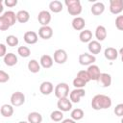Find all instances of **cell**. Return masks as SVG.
Listing matches in <instances>:
<instances>
[{
	"label": "cell",
	"mask_w": 123,
	"mask_h": 123,
	"mask_svg": "<svg viewBox=\"0 0 123 123\" xmlns=\"http://www.w3.org/2000/svg\"><path fill=\"white\" fill-rule=\"evenodd\" d=\"M111 106V100L109 96L103 94H97L92 98L91 107L96 111L102 109H109Z\"/></svg>",
	"instance_id": "6da1fadb"
},
{
	"label": "cell",
	"mask_w": 123,
	"mask_h": 123,
	"mask_svg": "<svg viewBox=\"0 0 123 123\" xmlns=\"http://www.w3.org/2000/svg\"><path fill=\"white\" fill-rule=\"evenodd\" d=\"M67 12L71 15H79L82 12V6L79 0H65Z\"/></svg>",
	"instance_id": "7a4b0ae2"
},
{
	"label": "cell",
	"mask_w": 123,
	"mask_h": 123,
	"mask_svg": "<svg viewBox=\"0 0 123 123\" xmlns=\"http://www.w3.org/2000/svg\"><path fill=\"white\" fill-rule=\"evenodd\" d=\"M69 94V86L65 83H61L57 85L55 87V95L61 99V98H66L67 95Z\"/></svg>",
	"instance_id": "3957f363"
},
{
	"label": "cell",
	"mask_w": 123,
	"mask_h": 123,
	"mask_svg": "<svg viewBox=\"0 0 123 123\" xmlns=\"http://www.w3.org/2000/svg\"><path fill=\"white\" fill-rule=\"evenodd\" d=\"M25 102V96L22 92L20 91H15L14 93L12 94L11 96V103L14 107H19L23 105Z\"/></svg>",
	"instance_id": "277c9868"
},
{
	"label": "cell",
	"mask_w": 123,
	"mask_h": 123,
	"mask_svg": "<svg viewBox=\"0 0 123 123\" xmlns=\"http://www.w3.org/2000/svg\"><path fill=\"white\" fill-rule=\"evenodd\" d=\"M0 19L3 20L5 23H7L10 27L12 26V25L15 23V21L17 20L16 14H15L13 12H12V11H8V12H4V13L0 16Z\"/></svg>",
	"instance_id": "5b68a950"
},
{
	"label": "cell",
	"mask_w": 123,
	"mask_h": 123,
	"mask_svg": "<svg viewBox=\"0 0 123 123\" xmlns=\"http://www.w3.org/2000/svg\"><path fill=\"white\" fill-rule=\"evenodd\" d=\"M110 11L113 14H118L123 11V0H111Z\"/></svg>",
	"instance_id": "8992f818"
},
{
	"label": "cell",
	"mask_w": 123,
	"mask_h": 123,
	"mask_svg": "<svg viewBox=\"0 0 123 123\" xmlns=\"http://www.w3.org/2000/svg\"><path fill=\"white\" fill-rule=\"evenodd\" d=\"M67 60V54L62 49H58L54 53V61L59 64H63Z\"/></svg>",
	"instance_id": "52a82bcc"
},
{
	"label": "cell",
	"mask_w": 123,
	"mask_h": 123,
	"mask_svg": "<svg viewBox=\"0 0 123 123\" xmlns=\"http://www.w3.org/2000/svg\"><path fill=\"white\" fill-rule=\"evenodd\" d=\"M87 73H88V76L90 78V80H93V81H99V78H100V75H101V72H100V69L97 65H89L88 68H87Z\"/></svg>",
	"instance_id": "ba28073f"
},
{
	"label": "cell",
	"mask_w": 123,
	"mask_h": 123,
	"mask_svg": "<svg viewBox=\"0 0 123 123\" xmlns=\"http://www.w3.org/2000/svg\"><path fill=\"white\" fill-rule=\"evenodd\" d=\"M95 61H96L95 57L93 55H90V54H87V53L81 54L79 56V62L82 65H89V64L93 63Z\"/></svg>",
	"instance_id": "9c48e42d"
},
{
	"label": "cell",
	"mask_w": 123,
	"mask_h": 123,
	"mask_svg": "<svg viewBox=\"0 0 123 123\" xmlns=\"http://www.w3.org/2000/svg\"><path fill=\"white\" fill-rule=\"evenodd\" d=\"M86 94V91L83 88H76L70 92V101L73 103H79L80 99L84 97Z\"/></svg>",
	"instance_id": "30bf717a"
},
{
	"label": "cell",
	"mask_w": 123,
	"mask_h": 123,
	"mask_svg": "<svg viewBox=\"0 0 123 123\" xmlns=\"http://www.w3.org/2000/svg\"><path fill=\"white\" fill-rule=\"evenodd\" d=\"M57 106H58L59 110L62 111H68L72 108V103L67 98H61V99H59Z\"/></svg>",
	"instance_id": "8fae6325"
},
{
	"label": "cell",
	"mask_w": 123,
	"mask_h": 123,
	"mask_svg": "<svg viewBox=\"0 0 123 123\" xmlns=\"http://www.w3.org/2000/svg\"><path fill=\"white\" fill-rule=\"evenodd\" d=\"M37 20L42 26H47L51 21V14L47 11H41L37 15Z\"/></svg>",
	"instance_id": "7c38bea8"
},
{
	"label": "cell",
	"mask_w": 123,
	"mask_h": 123,
	"mask_svg": "<svg viewBox=\"0 0 123 123\" xmlns=\"http://www.w3.org/2000/svg\"><path fill=\"white\" fill-rule=\"evenodd\" d=\"M38 36L43 39H49L53 36V30L49 26H42L38 30Z\"/></svg>",
	"instance_id": "4fadbf2b"
},
{
	"label": "cell",
	"mask_w": 123,
	"mask_h": 123,
	"mask_svg": "<svg viewBox=\"0 0 123 123\" xmlns=\"http://www.w3.org/2000/svg\"><path fill=\"white\" fill-rule=\"evenodd\" d=\"M24 41L28 44H35L37 41V35L34 31H28L23 36Z\"/></svg>",
	"instance_id": "5bb4252c"
},
{
	"label": "cell",
	"mask_w": 123,
	"mask_h": 123,
	"mask_svg": "<svg viewBox=\"0 0 123 123\" xmlns=\"http://www.w3.org/2000/svg\"><path fill=\"white\" fill-rule=\"evenodd\" d=\"M53 89H54V86L50 82H43L39 86V91L43 95H49L53 91Z\"/></svg>",
	"instance_id": "9a60e30c"
},
{
	"label": "cell",
	"mask_w": 123,
	"mask_h": 123,
	"mask_svg": "<svg viewBox=\"0 0 123 123\" xmlns=\"http://www.w3.org/2000/svg\"><path fill=\"white\" fill-rule=\"evenodd\" d=\"M104 55H105L106 59H108L110 61H114L118 57V52L113 47H108V48H106V50L104 52Z\"/></svg>",
	"instance_id": "2e32d148"
},
{
	"label": "cell",
	"mask_w": 123,
	"mask_h": 123,
	"mask_svg": "<svg viewBox=\"0 0 123 123\" xmlns=\"http://www.w3.org/2000/svg\"><path fill=\"white\" fill-rule=\"evenodd\" d=\"M98 82L100 83V85L103 87H109L111 86V77L108 73H101Z\"/></svg>",
	"instance_id": "e0dca14e"
},
{
	"label": "cell",
	"mask_w": 123,
	"mask_h": 123,
	"mask_svg": "<svg viewBox=\"0 0 123 123\" xmlns=\"http://www.w3.org/2000/svg\"><path fill=\"white\" fill-rule=\"evenodd\" d=\"M85 25H86V22H85V19L83 17H80V16H77L75 17L73 20H72V27L77 30V31H81L85 28Z\"/></svg>",
	"instance_id": "ac0fdd59"
},
{
	"label": "cell",
	"mask_w": 123,
	"mask_h": 123,
	"mask_svg": "<svg viewBox=\"0 0 123 123\" xmlns=\"http://www.w3.org/2000/svg\"><path fill=\"white\" fill-rule=\"evenodd\" d=\"M4 62L8 66H13L17 63V57L13 53H8L4 57Z\"/></svg>",
	"instance_id": "d6986e66"
},
{
	"label": "cell",
	"mask_w": 123,
	"mask_h": 123,
	"mask_svg": "<svg viewBox=\"0 0 123 123\" xmlns=\"http://www.w3.org/2000/svg\"><path fill=\"white\" fill-rule=\"evenodd\" d=\"M101 49H102L101 44H100L98 41H96V40H92V41H90L89 44H88V50H89V52H90L91 54H93V55L99 54L100 51H101Z\"/></svg>",
	"instance_id": "ffe728a7"
},
{
	"label": "cell",
	"mask_w": 123,
	"mask_h": 123,
	"mask_svg": "<svg viewBox=\"0 0 123 123\" xmlns=\"http://www.w3.org/2000/svg\"><path fill=\"white\" fill-rule=\"evenodd\" d=\"M104 10H105V6L101 2H97V3L93 4L92 7H91V12L94 15H100V14H102L103 12H104Z\"/></svg>",
	"instance_id": "44dd1931"
},
{
	"label": "cell",
	"mask_w": 123,
	"mask_h": 123,
	"mask_svg": "<svg viewBox=\"0 0 123 123\" xmlns=\"http://www.w3.org/2000/svg\"><path fill=\"white\" fill-rule=\"evenodd\" d=\"M40 64L44 68H50L53 65V59L49 55H43L40 58Z\"/></svg>",
	"instance_id": "7402d4cb"
},
{
	"label": "cell",
	"mask_w": 123,
	"mask_h": 123,
	"mask_svg": "<svg viewBox=\"0 0 123 123\" xmlns=\"http://www.w3.org/2000/svg\"><path fill=\"white\" fill-rule=\"evenodd\" d=\"M95 37L98 40H104L107 37V30L104 26H98L95 31Z\"/></svg>",
	"instance_id": "603a6c76"
},
{
	"label": "cell",
	"mask_w": 123,
	"mask_h": 123,
	"mask_svg": "<svg viewBox=\"0 0 123 123\" xmlns=\"http://www.w3.org/2000/svg\"><path fill=\"white\" fill-rule=\"evenodd\" d=\"M16 18H17V21L20 22V23H26L29 18H30V14L27 11H19L17 13H16Z\"/></svg>",
	"instance_id": "cb8c5ba5"
},
{
	"label": "cell",
	"mask_w": 123,
	"mask_h": 123,
	"mask_svg": "<svg viewBox=\"0 0 123 123\" xmlns=\"http://www.w3.org/2000/svg\"><path fill=\"white\" fill-rule=\"evenodd\" d=\"M0 111H1V114H2L3 116H5V117H10V116H12V113H13V108H12L11 105L5 104V105H3V106L1 107Z\"/></svg>",
	"instance_id": "d4e9b609"
},
{
	"label": "cell",
	"mask_w": 123,
	"mask_h": 123,
	"mask_svg": "<svg viewBox=\"0 0 123 123\" xmlns=\"http://www.w3.org/2000/svg\"><path fill=\"white\" fill-rule=\"evenodd\" d=\"M28 121H29V123H41L42 116H41L40 113L34 111V112L29 113V115H28Z\"/></svg>",
	"instance_id": "484cf974"
},
{
	"label": "cell",
	"mask_w": 123,
	"mask_h": 123,
	"mask_svg": "<svg viewBox=\"0 0 123 123\" xmlns=\"http://www.w3.org/2000/svg\"><path fill=\"white\" fill-rule=\"evenodd\" d=\"M79 38L82 42H88L92 38V33L89 30H85L82 31L79 35Z\"/></svg>",
	"instance_id": "4316f807"
},
{
	"label": "cell",
	"mask_w": 123,
	"mask_h": 123,
	"mask_svg": "<svg viewBox=\"0 0 123 123\" xmlns=\"http://www.w3.org/2000/svg\"><path fill=\"white\" fill-rule=\"evenodd\" d=\"M49 8H50V10L53 12H56L57 13V12H60L62 11V2L55 0V1H52L49 4Z\"/></svg>",
	"instance_id": "83f0119b"
},
{
	"label": "cell",
	"mask_w": 123,
	"mask_h": 123,
	"mask_svg": "<svg viewBox=\"0 0 123 123\" xmlns=\"http://www.w3.org/2000/svg\"><path fill=\"white\" fill-rule=\"evenodd\" d=\"M28 69L32 73H37L40 70V65L38 64V62L36 60H31L28 62Z\"/></svg>",
	"instance_id": "f1b7e54d"
},
{
	"label": "cell",
	"mask_w": 123,
	"mask_h": 123,
	"mask_svg": "<svg viewBox=\"0 0 123 123\" xmlns=\"http://www.w3.org/2000/svg\"><path fill=\"white\" fill-rule=\"evenodd\" d=\"M71 117L73 120H80L84 117V111L82 109H74L71 111Z\"/></svg>",
	"instance_id": "f546056e"
},
{
	"label": "cell",
	"mask_w": 123,
	"mask_h": 123,
	"mask_svg": "<svg viewBox=\"0 0 123 123\" xmlns=\"http://www.w3.org/2000/svg\"><path fill=\"white\" fill-rule=\"evenodd\" d=\"M6 42L9 46L11 47H13V46H16L18 44V38L15 37V36H12V35H10L7 37L6 38Z\"/></svg>",
	"instance_id": "4dcf8cb0"
},
{
	"label": "cell",
	"mask_w": 123,
	"mask_h": 123,
	"mask_svg": "<svg viewBox=\"0 0 123 123\" xmlns=\"http://www.w3.org/2000/svg\"><path fill=\"white\" fill-rule=\"evenodd\" d=\"M50 117H51V119H52L53 121L59 122V121L62 120V118H63V113H62V111H54L51 113Z\"/></svg>",
	"instance_id": "1f68e13d"
},
{
	"label": "cell",
	"mask_w": 123,
	"mask_h": 123,
	"mask_svg": "<svg viewBox=\"0 0 123 123\" xmlns=\"http://www.w3.org/2000/svg\"><path fill=\"white\" fill-rule=\"evenodd\" d=\"M17 52H18L19 56H21L22 58H27V57H29L30 54H31L30 49H29L28 47H26V46H20V47H18Z\"/></svg>",
	"instance_id": "d6a6232c"
},
{
	"label": "cell",
	"mask_w": 123,
	"mask_h": 123,
	"mask_svg": "<svg viewBox=\"0 0 123 123\" xmlns=\"http://www.w3.org/2000/svg\"><path fill=\"white\" fill-rule=\"evenodd\" d=\"M77 77L82 79L83 81H85L86 83H88L90 81V78L88 76V73L87 71H85V70H80L78 73H77Z\"/></svg>",
	"instance_id": "836d02e7"
},
{
	"label": "cell",
	"mask_w": 123,
	"mask_h": 123,
	"mask_svg": "<svg viewBox=\"0 0 123 123\" xmlns=\"http://www.w3.org/2000/svg\"><path fill=\"white\" fill-rule=\"evenodd\" d=\"M86 82L85 81H83L82 79H80V78H78V77H76L74 80H73V86L76 87V88H83L85 86H86Z\"/></svg>",
	"instance_id": "e575fe53"
},
{
	"label": "cell",
	"mask_w": 123,
	"mask_h": 123,
	"mask_svg": "<svg viewBox=\"0 0 123 123\" xmlns=\"http://www.w3.org/2000/svg\"><path fill=\"white\" fill-rule=\"evenodd\" d=\"M115 26L118 30L123 31V15H118L115 18Z\"/></svg>",
	"instance_id": "d590c367"
},
{
	"label": "cell",
	"mask_w": 123,
	"mask_h": 123,
	"mask_svg": "<svg viewBox=\"0 0 123 123\" xmlns=\"http://www.w3.org/2000/svg\"><path fill=\"white\" fill-rule=\"evenodd\" d=\"M10 80V76L3 70H0V83H6Z\"/></svg>",
	"instance_id": "8d00e7d4"
},
{
	"label": "cell",
	"mask_w": 123,
	"mask_h": 123,
	"mask_svg": "<svg viewBox=\"0 0 123 123\" xmlns=\"http://www.w3.org/2000/svg\"><path fill=\"white\" fill-rule=\"evenodd\" d=\"M114 113L117 116H123V104H118L114 108Z\"/></svg>",
	"instance_id": "74e56055"
},
{
	"label": "cell",
	"mask_w": 123,
	"mask_h": 123,
	"mask_svg": "<svg viewBox=\"0 0 123 123\" xmlns=\"http://www.w3.org/2000/svg\"><path fill=\"white\" fill-rule=\"evenodd\" d=\"M5 5L6 6H8V7H14V6H16V4H17V1L16 0H5Z\"/></svg>",
	"instance_id": "f35d334b"
},
{
	"label": "cell",
	"mask_w": 123,
	"mask_h": 123,
	"mask_svg": "<svg viewBox=\"0 0 123 123\" xmlns=\"http://www.w3.org/2000/svg\"><path fill=\"white\" fill-rule=\"evenodd\" d=\"M7 54H6V46L1 43L0 44V57H5Z\"/></svg>",
	"instance_id": "ab89813d"
},
{
	"label": "cell",
	"mask_w": 123,
	"mask_h": 123,
	"mask_svg": "<svg viewBox=\"0 0 123 123\" xmlns=\"http://www.w3.org/2000/svg\"><path fill=\"white\" fill-rule=\"evenodd\" d=\"M62 123H75V121L72 120V119H65V120H63Z\"/></svg>",
	"instance_id": "60d3db41"
},
{
	"label": "cell",
	"mask_w": 123,
	"mask_h": 123,
	"mask_svg": "<svg viewBox=\"0 0 123 123\" xmlns=\"http://www.w3.org/2000/svg\"><path fill=\"white\" fill-rule=\"evenodd\" d=\"M119 53L121 54V60H122V62H123V48L120 49V52H119Z\"/></svg>",
	"instance_id": "b9f144b4"
},
{
	"label": "cell",
	"mask_w": 123,
	"mask_h": 123,
	"mask_svg": "<svg viewBox=\"0 0 123 123\" xmlns=\"http://www.w3.org/2000/svg\"><path fill=\"white\" fill-rule=\"evenodd\" d=\"M3 11V6H2V2H0V12H2Z\"/></svg>",
	"instance_id": "7bdbcfd3"
},
{
	"label": "cell",
	"mask_w": 123,
	"mask_h": 123,
	"mask_svg": "<svg viewBox=\"0 0 123 123\" xmlns=\"http://www.w3.org/2000/svg\"><path fill=\"white\" fill-rule=\"evenodd\" d=\"M19 123H28V122H26V121H20Z\"/></svg>",
	"instance_id": "ee69618b"
},
{
	"label": "cell",
	"mask_w": 123,
	"mask_h": 123,
	"mask_svg": "<svg viewBox=\"0 0 123 123\" xmlns=\"http://www.w3.org/2000/svg\"><path fill=\"white\" fill-rule=\"evenodd\" d=\"M121 123H123V118H122V119H121Z\"/></svg>",
	"instance_id": "f6af8a7d"
}]
</instances>
